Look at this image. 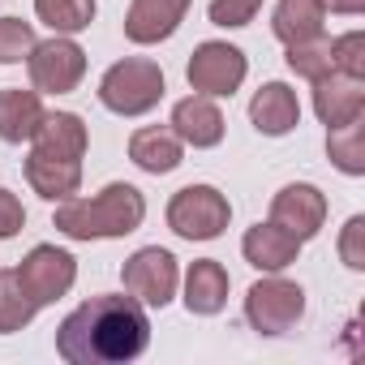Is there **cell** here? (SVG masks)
<instances>
[{
	"label": "cell",
	"instance_id": "cell-2",
	"mask_svg": "<svg viewBox=\"0 0 365 365\" xmlns=\"http://www.w3.org/2000/svg\"><path fill=\"white\" fill-rule=\"evenodd\" d=\"M146 220V198L142 190L112 180L91 198H65L56 207V228L69 241H112V237H129L138 232Z\"/></svg>",
	"mask_w": 365,
	"mask_h": 365
},
{
	"label": "cell",
	"instance_id": "cell-31",
	"mask_svg": "<svg viewBox=\"0 0 365 365\" xmlns=\"http://www.w3.org/2000/svg\"><path fill=\"white\" fill-rule=\"evenodd\" d=\"M322 5H327L331 14H348V18H356V14L365 9V0H322Z\"/></svg>",
	"mask_w": 365,
	"mask_h": 365
},
{
	"label": "cell",
	"instance_id": "cell-27",
	"mask_svg": "<svg viewBox=\"0 0 365 365\" xmlns=\"http://www.w3.org/2000/svg\"><path fill=\"white\" fill-rule=\"evenodd\" d=\"M331 65H335V73L365 78V35L361 31H348V35L331 39Z\"/></svg>",
	"mask_w": 365,
	"mask_h": 365
},
{
	"label": "cell",
	"instance_id": "cell-26",
	"mask_svg": "<svg viewBox=\"0 0 365 365\" xmlns=\"http://www.w3.org/2000/svg\"><path fill=\"white\" fill-rule=\"evenodd\" d=\"M35 26L22 22V18H0V65H18L31 56L35 48Z\"/></svg>",
	"mask_w": 365,
	"mask_h": 365
},
{
	"label": "cell",
	"instance_id": "cell-19",
	"mask_svg": "<svg viewBox=\"0 0 365 365\" xmlns=\"http://www.w3.org/2000/svg\"><path fill=\"white\" fill-rule=\"evenodd\" d=\"M39 120H43L39 91H22V86L0 91V138H5V142H14V146L31 142Z\"/></svg>",
	"mask_w": 365,
	"mask_h": 365
},
{
	"label": "cell",
	"instance_id": "cell-16",
	"mask_svg": "<svg viewBox=\"0 0 365 365\" xmlns=\"http://www.w3.org/2000/svg\"><path fill=\"white\" fill-rule=\"evenodd\" d=\"M250 120L258 133L267 138H284L301 125V103H297V91L284 86V82H267L254 99H250Z\"/></svg>",
	"mask_w": 365,
	"mask_h": 365
},
{
	"label": "cell",
	"instance_id": "cell-28",
	"mask_svg": "<svg viewBox=\"0 0 365 365\" xmlns=\"http://www.w3.org/2000/svg\"><path fill=\"white\" fill-rule=\"evenodd\" d=\"M262 9V0H211V22L224 26V31H237V26H250Z\"/></svg>",
	"mask_w": 365,
	"mask_h": 365
},
{
	"label": "cell",
	"instance_id": "cell-29",
	"mask_svg": "<svg viewBox=\"0 0 365 365\" xmlns=\"http://www.w3.org/2000/svg\"><path fill=\"white\" fill-rule=\"evenodd\" d=\"M339 258L348 271H365V215H352L339 232Z\"/></svg>",
	"mask_w": 365,
	"mask_h": 365
},
{
	"label": "cell",
	"instance_id": "cell-20",
	"mask_svg": "<svg viewBox=\"0 0 365 365\" xmlns=\"http://www.w3.org/2000/svg\"><path fill=\"white\" fill-rule=\"evenodd\" d=\"M322 22H327V5H322V0H279L271 31L288 48V43H305V39L322 35Z\"/></svg>",
	"mask_w": 365,
	"mask_h": 365
},
{
	"label": "cell",
	"instance_id": "cell-11",
	"mask_svg": "<svg viewBox=\"0 0 365 365\" xmlns=\"http://www.w3.org/2000/svg\"><path fill=\"white\" fill-rule=\"evenodd\" d=\"M26 180L31 190L48 202H65L82 190V159H69V155H52V150H39L31 146L26 155Z\"/></svg>",
	"mask_w": 365,
	"mask_h": 365
},
{
	"label": "cell",
	"instance_id": "cell-24",
	"mask_svg": "<svg viewBox=\"0 0 365 365\" xmlns=\"http://www.w3.org/2000/svg\"><path fill=\"white\" fill-rule=\"evenodd\" d=\"M35 14L56 35H78L95 22V0H35Z\"/></svg>",
	"mask_w": 365,
	"mask_h": 365
},
{
	"label": "cell",
	"instance_id": "cell-30",
	"mask_svg": "<svg viewBox=\"0 0 365 365\" xmlns=\"http://www.w3.org/2000/svg\"><path fill=\"white\" fill-rule=\"evenodd\" d=\"M22 224H26V211H22V202H18L9 190H0V241L18 237V232H22Z\"/></svg>",
	"mask_w": 365,
	"mask_h": 365
},
{
	"label": "cell",
	"instance_id": "cell-3",
	"mask_svg": "<svg viewBox=\"0 0 365 365\" xmlns=\"http://www.w3.org/2000/svg\"><path fill=\"white\" fill-rule=\"evenodd\" d=\"M163 69L146 56H125L116 61L103 82H99V103L116 116H146L163 99Z\"/></svg>",
	"mask_w": 365,
	"mask_h": 365
},
{
	"label": "cell",
	"instance_id": "cell-6",
	"mask_svg": "<svg viewBox=\"0 0 365 365\" xmlns=\"http://www.w3.org/2000/svg\"><path fill=\"white\" fill-rule=\"evenodd\" d=\"M245 73H250L245 52L232 48V43H220V39L198 43L194 56H190V65H185L190 86H194L198 95H211V99H228V95H237L241 82H245Z\"/></svg>",
	"mask_w": 365,
	"mask_h": 365
},
{
	"label": "cell",
	"instance_id": "cell-22",
	"mask_svg": "<svg viewBox=\"0 0 365 365\" xmlns=\"http://www.w3.org/2000/svg\"><path fill=\"white\" fill-rule=\"evenodd\" d=\"M327 155L344 176H361L365 172V120L327 129Z\"/></svg>",
	"mask_w": 365,
	"mask_h": 365
},
{
	"label": "cell",
	"instance_id": "cell-15",
	"mask_svg": "<svg viewBox=\"0 0 365 365\" xmlns=\"http://www.w3.org/2000/svg\"><path fill=\"white\" fill-rule=\"evenodd\" d=\"M241 254H245V262L250 267H258L262 275H275V271H284V267H292L297 262V254H301V241L292 237V232H284L279 224H254L250 232H245V241H241Z\"/></svg>",
	"mask_w": 365,
	"mask_h": 365
},
{
	"label": "cell",
	"instance_id": "cell-23",
	"mask_svg": "<svg viewBox=\"0 0 365 365\" xmlns=\"http://www.w3.org/2000/svg\"><path fill=\"white\" fill-rule=\"evenodd\" d=\"M35 314H39V305L26 297L18 271H0V335H14V331L31 327Z\"/></svg>",
	"mask_w": 365,
	"mask_h": 365
},
{
	"label": "cell",
	"instance_id": "cell-5",
	"mask_svg": "<svg viewBox=\"0 0 365 365\" xmlns=\"http://www.w3.org/2000/svg\"><path fill=\"white\" fill-rule=\"evenodd\" d=\"M232 220L228 198L215 185H185L168 202V228L185 241H215Z\"/></svg>",
	"mask_w": 365,
	"mask_h": 365
},
{
	"label": "cell",
	"instance_id": "cell-1",
	"mask_svg": "<svg viewBox=\"0 0 365 365\" xmlns=\"http://www.w3.org/2000/svg\"><path fill=\"white\" fill-rule=\"evenodd\" d=\"M146 344L150 322L138 297H91L56 331V352L69 365H120L142 356Z\"/></svg>",
	"mask_w": 365,
	"mask_h": 365
},
{
	"label": "cell",
	"instance_id": "cell-4",
	"mask_svg": "<svg viewBox=\"0 0 365 365\" xmlns=\"http://www.w3.org/2000/svg\"><path fill=\"white\" fill-rule=\"evenodd\" d=\"M245 318L258 335H288L301 318H305V288L275 275H262L250 292H245Z\"/></svg>",
	"mask_w": 365,
	"mask_h": 365
},
{
	"label": "cell",
	"instance_id": "cell-13",
	"mask_svg": "<svg viewBox=\"0 0 365 365\" xmlns=\"http://www.w3.org/2000/svg\"><path fill=\"white\" fill-rule=\"evenodd\" d=\"M185 9H190V0H133L129 14H125V35L129 43H163L176 35V26L185 22Z\"/></svg>",
	"mask_w": 365,
	"mask_h": 365
},
{
	"label": "cell",
	"instance_id": "cell-17",
	"mask_svg": "<svg viewBox=\"0 0 365 365\" xmlns=\"http://www.w3.org/2000/svg\"><path fill=\"white\" fill-rule=\"evenodd\" d=\"M129 159L150 172V176H163V172H176L180 159H185V142L172 133V125H146L129 138Z\"/></svg>",
	"mask_w": 365,
	"mask_h": 365
},
{
	"label": "cell",
	"instance_id": "cell-25",
	"mask_svg": "<svg viewBox=\"0 0 365 365\" xmlns=\"http://www.w3.org/2000/svg\"><path fill=\"white\" fill-rule=\"evenodd\" d=\"M284 61H288V69L297 78H309V82L335 73V65H331V39H322V35H314L305 43H288V56Z\"/></svg>",
	"mask_w": 365,
	"mask_h": 365
},
{
	"label": "cell",
	"instance_id": "cell-10",
	"mask_svg": "<svg viewBox=\"0 0 365 365\" xmlns=\"http://www.w3.org/2000/svg\"><path fill=\"white\" fill-rule=\"evenodd\" d=\"M271 224H279L284 232H292L305 245L327 224V198H322V190L305 185V180H301V185H284L271 198Z\"/></svg>",
	"mask_w": 365,
	"mask_h": 365
},
{
	"label": "cell",
	"instance_id": "cell-8",
	"mask_svg": "<svg viewBox=\"0 0 365 365\" xmlns=\"http://www.w3.org/2000/svg\"><path fill=\"white\" fill-rule=\"evenodd\" d=\"M120 279H125V292L129 297H138L150 309H163L176 297V288H180V267H176V258L168 250L146 245V250H138L120 267Z\"/></svg>",
	"mask_w": 365,
	"mask_h": 365
},
{
	"label": "cell",
	"instance_id": "cell-21",
	"mask_svg": "<svg viewBox=\"0 0 365 365\" xmlns=\"http://www.w3.org/2000/svg\"><path fill=\"white\" fill-rule=\"evenodd\" d=\"M31 146L52 150V155L82 159V155H86V125H82V116H73V112H43V120H39Z\"/></svg>",
	"mask_w": 365,
	"mask_h": 365
},
{
	"label": "cell",
	"instance_id": "cell-14",
	"mask_svg": "<svg viewBox=\"0 0 365 365\" xmlns=\"http://www.w3.org/2000/svg\"><path fill=\"white\" fill-rule=\"evenodd\" d=\"M314 112L327 129H339V125H352L365 116V91H361V78H348V73H327L314 82Z\"/></svg>",
	"mask_w": 365,
	"mask_h": 365
},
{
	"label": "cell",
	"instance_id": "cell-18",
	"mask_svg": "<svg viewBox=\"0 0 365 365\" xmlns=\"http://www.w3.org/2000/svg\"><path fill=\"white\" fill-rule=\"evenodd\" d=\"M228 305V271L215 258H198L185 271V309L190 314H220Z\"/></svg>",
	"mask_w": 365,
	"mask_h": 365
},
{
	"label": "cell",
	"instance_id": "cell-7",
	"mask_svg": "<svg viewBox=\"0 0 365 365\" xmlns=\"http://www.w3.org/2000/svg\"><path fill=\"white\" fill-rule=\"evenodd\" d=\"M26 69H31V86L39 95H69L86 78V52L69 35H56V39L31 48Z\"/></svg>",
	"mask_w": 365,
	"mask_h": 365
},
{
	"label": "cell",
	"instance_id": "cell-9",
	"mask_svg": "<svg viewBox=\"0 0 365 365\" xmlns=\"http://www.w3.org/2000/svg\"><path fill=\"white\" fill-rule=\"evenodd\" d=\"M18 279H22L26 297L43 309V305L61 301V297L73 288V279H78V262H73V254H69V250H56V245H35V250L22 258Z\"/></svg>",
	"mask_w": 365,
	"mask_h": 365
},
{
	"label": "cell",
	"instance_id": "cell-12",
	"mask_svg": "<svg viewBox=\"0 0 365 365\" xmlns=\"http://www.w3.org/2000/svg\"><path fill=\"white\" fill-rule=\"evenodd\" d=\"M172 133L194 146V150H207V146H220L224 142V112L211 95H190V99H180L172 108Z\"/></svg>",
	"mask_w": 365,
	"mask_h": 365
}]
</instances>
